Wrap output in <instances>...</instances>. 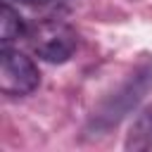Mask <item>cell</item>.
<instances>
[{"instance_id": "6da1fadb", "label": "cell", "mask_w": 152, "mask_h": 152, "mask_svg": "<svg viewBox=\"0 0 152 152\" xmlns=\"http://www.w3.org/2000/svg\"><path fill=\"white\" fill-rule=\"evenodd\" d=\"M150 90H152V59L142 62V64L93 112L90 131L104 133V131H109L112 126H116L124 116H128V114L140 104V100H142Z\"/></svg>"}, {"instance_id": "7a4b0ae2", "label": "cell", "mask_w": 152, "mask_h": 152, "mask_svg": "<svg viewBox=\"0 0 152 152\" xmlns=\"http://www.w3.org/2000/svg\"><path fill=\"white\" fill-rule=\"evenodd\" d=\"M40 81L38 66L31 57L19 50L2 48L0 50V90L10 97H24L36 90Z\"/></svg>"}, {"instance_id": "3957f363", "label": "cell", "mask_w": 152, "mask_h": 152, "mask_svg": "<svg viewBox=\"0 0 152 152\" xmlns=\"http://www.w3.org/2000/svg\"><path fill=\"white\" fill-rule=\"evenodd\" d=\"M33 48H36V55L40 59L52 62V64H62L74 55L76 36H74L71 28H66L62 24H45V26L38 28Z\"/></svg>"}, {"instance_id": "277c9868", "label": "cell", "mask_w": 152, "mask_h": 152, "mask_svg": "<svg viewBox=\"0 0 152 152\" xmlns=\"http://www.w3.org/2000/svg\"><path fill=\"white\" fill-rule=\"evenodd\" d=\"M124 147L131 152H142V150H152V104H147L131 124Z\"/></svg>"}, {"instance_id": "5b68a950", "label": "cell", "mask_w": 152, "mask_h": 152, "mask_svg": "<svg viewBox=\"0 0 152 152\" xmlns=\"http://www.w3.org/2000/svg\"><path fill=\"white\" fill-rule=\"evenodd\" d=\"M24 33H26V26H24V19L19 17V12L12 10L7 2H2L0 5V45L10 48Z\"/></svg>"}, {"instance_id": "8992f818", "label": "cell", "mask_w": 152, "mask_h": 152, "mask_svg": "<svg viewBox=\"0 0 152 152\" xmlns=\"http://www.w3.org/2000/svg\"><path fill=\"white\" fill-rule=\"evenodd\" d=\"M19 2H28V5H33V2H45V0H19Z\"/></svg>"}]
</instances>
